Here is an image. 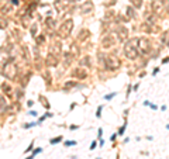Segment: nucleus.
<instances>
[{"mask_svg":"<svg viewBox=\"0 0 169 159\" xmlns=\"http://www.w3.org/2000/svg\"><path fill=\"white\" fill-rule=\"evenodd\" d=\"M104 68L107 69V71H117V69H120V66H121V62H120V59L116 56L114 54H109L104 56Z\"/></svg>","mask_w":169,"mask_h":159,"instance_id":"obj_1","label":"nucleus"},{"mask_svg":"<svg viewBox=\"0 0 169 159\" xmlns=\"http://www.w3.org/2000/svg\"><path fill=\"white\" fill-rule=\"evenodd\" d=\"M72 30H73V20H66V21H64L61 24L59 30H58V35H59V38H62V40H65V38H68L71 35Z\"/></svg>","mask_w":169,"mask_h":159,"instance_id":"obj_2","label":"nucleus"},{"mask_svg":"<svg viewBox=\"0 0 169 159\" xmlns=\"http://www.w3.org/2000/svg\"><path fill=\"white\" fill-rule=\"evenodd\" d=\"M3 75H4L7 79H10V80H16V78H17V66L13 63L11 61L3 63Z\"/></svg>","mask_w":169,"mask_h":159,"instance_id":"obj_3","label":"nucleus"},{"mask_svg":"<svg viewBox=\"0 0 169 159\" xmlns=\"http://www.w3.org/2000/svg\"><path fill=\"white\" fill-rule=\"evenodd\" d=\"M123 52H124V56L127 58V59L130 61H137L140 56V52L137 48H134L131 44L127 41V42H124V48H123Z\"/></svg>","mask_w":169,"mask_h":159,"instance_id":"obj_4","label":"nucleus"},{"mask_svg":"<svg viewBox=\"0 0 169 159\" xmlns=\"http://www.w3.org/2000/svg\"><path fill=\"white\" fill-rule=\"evenodd\" d=\"M138 52H140V55H148V54L152 52V42H151L149 38H147V37L140 38Z\"/></svg>","mask_w":169,"mask_h":159,"instance_id":"obj_5","label":"nucleus"},{"mask_svg":"<svg viewBox=\"0 0 169 159\" xmlns=\"http://www.w3.org/2000/svg\"><path fill=\"white\" fill-rule=\"evenodd\" d=\"M149 7H151V11L154 14H157L158 17L164 16L165 9H164V4H162V0H149Z\"/></svg>","mask_w":169,"mask_h":159,"instance_id":"obj_6","label":"nucleus"},{"mask_svg":"<svg viewBox=\"0 0 169 159\" xmlns=\"http://www.w3.org/2000/svg\"><path fill=\"white\" fill-rule=\"evenodd\" d=\"M116 37H117V41L118 42H127L128 41V28L123 24L117 26L116 28Z\"/></svg>","mask_w":169,"mask_h":159,"instance_id":"obj_7","label":"nucleus"},{"mask_svg":"<svg viewBox=\"0 0 169 159\" xmlns=\"http://www.w3.org/2000/svg\"><path fill=\"white\" fill-rule=\"evenodd\" d=\"M117 42V37L113 35V34H106L104 37L102 38V48L103 49H109L113 45H116Z\"/></svg>","mask_w":169,"mask_h":159,"instance_id":"obj_8","label":"nucleus"},{"mask_svg":"<svg viewBox=\"0 0 169 159\" xmlns=\"http://www.w3.org/2000/svg\"><path fill=\"white\" fill-rule=\"evenodd\" d=\"M72 78L79 79V80H83V79L87 78V71H86L85 68H82V66L75 68L73 71H72Z\"/></svg>","mask_w":169,"mask_h":159,"instance_id":"obj_9","label":"nucleus"},{"mask_svg":"<svg viewBox=\"0 0 169 159\" xmlns=\"http://www.w3.org/2000/svg\"><path fill=\"white\" fill-rule=\"evenodd\" d=\"M58 62H59V56H57V55H54V54H51V52L48 54L47 61H45L47 66L54 68V66H57V65H58Z\"/></svg>","mask_w":169,"mask_h":159,"instance_id":"obj_10","label":"nucleus"},{"mask_svg":"<svg viewBox=\"0 0 169 159\" xmlns=\"http://www.w3.org/2000/svg\"><path fill=\"white\" fill-rule=\"evenodd\" d=\"M49 52L57 55V56H59L61 52H62V44L59 42V41H54L52 45L49 47Z\"/></svg>","mask_w":169,"mask_h":159,"instance_id":"obj_11","label":"nucleus"},{"mask_svg":"<svg viewBox=\"0 0 169 159\" xmlns=\"http://www.w3.org/2000/svg\"><path fill=\"white\" fill-rule=\"evenodd\" d=\"M93 9H95V4H93L92 0L85 2L83 4H82V7H80V10H82V13H83V14H89V13H92Z\"/></svg>","mask_w":169,"mask_h":159,"instance_id":"obj_12","label":"nucleus"},{"mask_svg":"<svg viewBox=\"0 0 169 159\" xmlns=\"http://www.w3.org/2000/svg\"><path fill=\"white\" fill-rule=\"evenodd\" d=\"M54 6H55V9H57L58 13H62V11H65V9H66L68 2L66 0H55Z\"/></svg>","mask_w":169,"mask_h":159,"instance_id":"obj_13","label":"nucleus"},{"mask_svg":"<svg viewBox=\"0 0 169 159\" xmlns=\"http://www.w3.org/2000/svg\"><path fill=\"white\" fill-rule=\"evenodd\" d=\"M2 89H3L4 94L7 96L9 99H11V97H13V89H11V86H10L9 83H6V82H4V83L2 85Z\"/></svg>","mask_w":169,"mask_h":159,"instance_id":"obj_14","label":"nucleus"},{"mask_svg":"<svg viewBox=\"0 0 169 159\" xmlns=\"http://www.w3.org/2000/svg\"><path fill=\"white\" fill-rule=\"evenodd\" d=\"M89 37H90V31H89L87 28H82L80 33H79V35H78V40L79 41H85V40H87Z\"/></svg>","mask_w":169,"mask_h":159,"instance_id":"obj_15","label":"nucleus"},{"mask_svg":"<svg viewBox=\"0 0 169 159\" xmlns=\"http://www.w3.org/2000/svg\"><path fill=\"white\" fill-rule=\"evenodd\" d=\"M126 16L128 17V18H135V16H137L135 7H133V6H128V7L126 9Z\"/></svg>","mask_w":169,"mask_h":159,"instance_id":"obj_16","label":"nucleus"},{"mask_svg":"<svg viewBox=\"0 0 169 159\" xmlns=\"http://www.w3.org/2000/svg\"><path fill=\"white\" fill-rule=\"evenodd\" d=\"M168 38H169V30L164 31V33L161 34V37H159V42L162 44V45H166V42H168Z\"/></svg>","mask_w":169,"mask_h":159,"instance_id":"obj_17","label":"nucleus"},{"mask_svg":"<svg viewBox=\"0 0 169 159\" xmlns=\"http://www.w3.org/2000/svg\"><path fill=\"white\" fill-rule=\"evenodd\" d=\"M6 109H7V101H6V99L3 96H0V114L4 113Z\"/></svg>","mask_w":169,"mask_h":159,"instance_id":"obj_18","label":"nucleus"},{"mask_svg":"<svg viewBox=\"0 0 169 159\" xmlns=\"http://www.w3.org/2000/svg\"><path fill=\"white\" fill-rule=\"evenodd\" d=\"M131 2V6L133 7H135V9H141V6H142V0H130Z\"/></svg>","mask_w":169,"mask_h":159,"instance_id":"obj_19","label":"nucleus"},{"mask_svg":"<svg viewBox=\"0 0 169 159\" xmlns=\"http://www.w3.org/2000/svg\"><path fill=\"white\" fill-rule=\"evenodd\" d=\"M73 55H72V54H69V52H66V54H65L64 55V59H65V65H69V62L72 61V59H73Z\"/></svg>","mask_w":169,"mask_h":159,"instance_id":"obj_20","label":"nucleus"},{"mask_svg":"<svg viewBox=\"0 0 169 159\" xmlns=\"http://www.w3.org/2000/svg\"><path fill=\"white\" fill-rule=\"evenodd\" d=\"M40 101H41V104H42L45 109H49V103H48V100L45 96H40Z\"/></svg>","mask_w":169,"mask_h":159,"instance_id":"obj_21","label":"nucleus"},{"mask_svg":"<svg viewBox=\"0 0 169 159\" xmlns=\"http://www.w3.org/2000/svg\"><path fill=\"white\" fill-rule=\"evenodd\" d=\"M45 24H47L48 28H54V27H55V21H54L52 18H49V17H48V18L45 20Z\"/></svg>","mask_w":169,"mask_h":159,"instance_id":"obj_22","label":"nucleus"},{"mask_svg":"<svg viewBox=\"0 0 169 159\" xmlns=\"http://www.w3.org/2000/svg\"><path fill=\"white\" fill-rule=\"evenodd\" d=\"M71 54L73 55V56H78V54H79V49L75 44H72V47H71Z\"/></svg>","mask_w":169,"mask_h":159,"instance_id":"obj_23","label":"nucleus"},{"mask_svg":"<svg viewBox=\"0 0 169 159\" xmlns=\"http://www.w3.org/2000/svg\"><path fill=\"white\" fill-rule=\"evenodd\" d=\"M7 27V20L6 18H3V17H0V28H6Z\"/></svg>","mask_w":169,"mask_h":159,"instance_id":"obj_24","label":"nucleus"},{"mask_svg":"<svg viewBox=\"0 0 169 159\" xmlns=\"http://www.w3.org/2000/svg\"><path fill=\"white\" fill-rule=\"evenodd\" d=\"M113 17H114V11H113V10H109V11H106V16H104L106 20H110V18H113Z\"/></svg>","mask_w":169,"mask_h":159,"instance_id":"obj_25","label":"nucleus"},{"mask_svg":"<svg viewBox=\"0 0 169 159\" xmlns=\"http://www.w3.org/2000/svg\"><path fill=\"white\" fill-rule=\"evenodd\" d=\"M162 4H164V9L165 11L169 14V0H162Z\"/></svg>","mask_w":169,"mask_h":159,"instance_id":"obj_26","label":"nucleus"},{"mask_svg":"<svg viewBox=\"0 0 169 159\" xmlns=\"http://www.w3.org/2000/svg\"><path fill=\"white\" fill-rule=\"evenodd\" d=\"M126 128H127V118H126V121H124L123 127L118 130V135H123V134H124V131H126Z\"/></svg>","mask_w":169,"mask_h":159,"instance_id":"obj_27","label":"nucleus"},{"mask_svg":"<svg viewBox=\"0 0 169 159\" xmlns=\"http://www.w3.org/2000/svg\"><path fill=\"white\" fill-rule=\"evenodd\" d=\"M116 94H117L116 92H114V93H110V94H106V96H104V100H107V101H109V100H111L113 97H116Z\"/></svg>","mask_w":169,"mask_h":159,"instance_id":"obj_28","label":"nucleus"},{"mask_svg":"<svg viewBox=\"0 0 169 159\" xmlns=\"http://www.w3.org/2000/svg\"><path fill=\"white\" fill-rule=\"evenodd\" d=\"M73 86H75V82H66L64 87H65V89H69V87H73Z\"/></svg>","mask_w":169,"mask_h":159,"instance_id":"obj_29","label":"nucleus"},{"mask_svg":"<svg viewBox=\"0 0 169 159\" xmlns=\"http://www.w3.org/2000/svg\"><path fill=\"white\" fill-rule=\"evenodd\" d=\"M9 11H10V7H9V6H4V7L2 9V13H3V14H7Z\"/></svg>","mask_w":169,"mask_h":159,"instance_id":"obj_30","label":"nucleus"},{"mask_svg":"<svg viewBox=\"0 0 169 159\" xmlns=\"http://www.w3.org/2000/svg\"><path fill=\"white\" fill-rule=\"evenodd\" d=\"M59 141H62V137H58V138H54V139H51V144H58Z\"/></svg>","mask_w":169,"mask_h":159,"instance_id":"obj_31","label":"nucleus"},{"mask_svg":"<svg viewBox=\"0 0 169 159\" xmlns=\"http://www.w3.org/2000/svg\"><path fill=\"white\" fill-rule=\"evenodd\" d=\"M44 41H45V38H44V35H40L38 38H37V42H38V44H44Z\"/></svg>","mask_w":169,"mask_h":159,"instance_id":"obj_32","label":"nucleus"},{"mask_svg":"<svg viewBox=\"0 0 169 159\" xmlns=\"http://www.w3.org/2000/svg\"><path fill=\"white\" fill-rule=\"evenodd\" d=\"M161 63H162V65H164V63H169V56L162 58V59H161Z\"/></svg>","mask_w":169,"mask_h":159,"instance_id":"obj_33","label":"nucleus"},{"mask_svg":"<svg viewBox=\"0 0 169 159\" xmlns=\"http://www.w3.org/2000/svg\"><path fill=\"white\" fill-rule=\"evenodd\" d=\"M35 31H37V24H33V27H31V34L35 35Z\"/></svg>","mask_w":169,"mask_h":159,"instance_id":"obj_34","label":"nucleus"},{"mask_svg":"<svg viewBox=\"0 0 169 159\" xmlns=\"http://www.w3.org/2000/svg\"><path fill=\"white\" fill-rule=\"evenodd\" d=\"M102 110H103V106H99L97 113H96V117H100V116H102Z\"/></svg>","mask_w":169,"mask_h":159,"instance_id":"obj_35","label":"nucleus"},{"mask_svg":"<svg viewBox=\"0 0 169 159\" xmlns=\"http://www.w3.org/2000/svg\"><path fill=\"white\" fill-rule=\"evenodd\" d=\"M80 63H82V65H83V63H85V65H87V66H89V58H87V56H86V58H85V59H82V61H80Z\"/></svg>","mask_w":169,"mask_h":159,"instance_id":"obj_36","label":"nucleus"},{"mask_svg":"<svg viewBox=\"0 0 169 159\" xmlns=\"http://www.w3.org/2000/svg\"><path fill=\"white\" fill-rule=\"evenodd\" d=\"M131 92H133V86L128 85V86H127V97H128V94H130Z\"/></svg>","mask_w":169,"mask_h":159,"instance_id":"obj_37","label":"nucleus"},{"mask_svg":"<svg viewBox=\"0 0 169 159\" xmlns=\"http://www.w3.org/2000/svg\"><path fill=\"white\" fill-rule=\"evenodd\" d=\"M66 147H71V145H76V141H68V142H65Z\"/></svg>","mask_w":169,"mask_h":159,"instance_id":"obj_38","label":"nucleus"},{"mask_svg":"<svg viewBox=\"0 0 169 159\" xmlns=\"http://www.w3.org/2000/svg\"><path fill=\"white\" fill-rule=\"evenodd\" d=\"M96 147H97V142H96V141H93V142H92V145H90V149L93 151V149H95Z\"/></svg>","mask_w":169,"mask_h":159,"instance_id":"obj_39","label":"nucleus"},{"mask_svg":"<svg viewBox=\"0 0 169 159\" xmlns=\"http://www.w3.org/2000/svg\"><path fill=\"white\" fill-rule=\"evenodd\" d=\"M149 107H151L152 110H158V106H157V104H152V103L149 104Z\"/></svg>","mask_w":169,"mask_h":159,"instance_id":"obj_40","label":"nucleus"},{"mask_svg":"<svg viewBox=\"0 0 169 159\" xmlns=\"http://www.w3.org/2000/svg\"><path fill=\"white\" fill-rule=\"evenodd\" d=\"M33 147H34V144L31 142V144H30V147H28V148H27V149H26V152H28V151H31V149H33Z\"/></svg>","mask_w":169,"mask_h":159,"instance_id":"obj_41","label":"nucleus"},{"mask_svg":"<svg viewBox=\"0 0 169 159\" xmlns=\"http://www.w3.org/2000/svg\"><path fill=\"white\" fill-rule=\"evenodd\" d=\"M97 134H99V135H97V137H99V138H102V134H103V130H102V128H99V131H97Z\"/></svg>","mask_w":169,"mask_h":159,"instance_id":"obj_42","label":"nucleus"},{"mask_svg":"<svg viewBox=\"0 0 169 159\" xmlns=\"http://www.w3.org/2000/svg\"><path fill=\"white\" fill-rule=\"evenodd\" d=\"M158 72H159V68H155V69H154V71H152V75H157V73H158Z\"/></svg>","mask_w":169,"mask_h":159,"instance_id":"obj_43","label":"nucleus"},{"mask_svg":"<svg viewBox=\"0 0 169 159\" xmlns=\"http://www.w3.org/2000/svg\"><path fill=\"white\" fill-rule=\"evenodd\" d=\"M116 4V0H110V3H107V6H113Z\"/></svg>","mask_w":169,"mask_h":159,"instance_id":"obj_44","label":"nucleus"},{"mask_svg":"<svg viewBox=\"0 0 169 159\" xmlns=\"http://www.w3.org/2000/svg\"><path fill=\"white\" fill-rule=\"evenodd\" d=\"M117 135H118V134H113V135H111V141H116Z\"/></svg>","mask_w":169,"mask_h":159,"instance_id":"obj_45","label":"nucleus"},{"mask_svg":"<svg viewBox=\"0 0 169 159\" xmlns=\"http://www.w3.org/2000/svg\"><path fill=\"white\" fill-rule=\"evenodd\" d=\"M30 114H31V116H37V111H34V110H31V111H30Z\"/></svg>","mask_w":169,"mask_h":159,"instance_id":"obj_46","label":"nucleus"},{"mask_svg":"<svg viewBox=\"0 0 169 159\" xmlns=\"http://www.w3.org/2000/svg\"><path fill=\"white\" fill-rule=\"evenodd\" d=\"M161 110H162V111H165V110H166V106H165V104L161 106Z\"/></svg>","mask_w":169,"mask_h":159,"instance_id":"obj_47","label":"nucleus"},{"mask_svg":"<svg viewBox=\"0 0 169 159\" xmlns=\"http://www.w3.org/2000/svg\"><path fill=\"white\" fill-rule=\"evenodd\" d=\"M149 104H151V103L148 101V100H145V101H144V106H149Z\"/></svg>","mask_w":169,"mask_h":159,"instance_id":"obj_48","label":"nucleus"},{"mask_svg":"<svg viewBox=\"0 0 169 159\" xmlns=\"http://www.w3.org/2000/svg\"><path fill=\"white\" fill-rule=\"evenodd\" d=\"M27 104H28V107H31V106H33V101H31V100H28V101H27Z\"/></svg>","mask_w":169,"mask_h":159,"instance_id":"obj_49","label":"nucleus"},{"mask_svg":"<svg viewBox=\"0 0 169 159\" xmlns=\"http://www.w3.org/2000/svg\"><path fill=\"white\" fill-rule=\"evenodd\" d=\"M41 151H42V149H41V148H38V149H35V151H34V154H38V152H41Z\"/></svg>","mask_w":169,"mask_h":159,"instance_id":"obj_50","label":"nucleus"},{"mask_svg":"<svg viewBox=\"0 0 169 159\" xmlns=\"http://www.w3.org/2000/svg\"><path fill=\"white\" fill-rule=\"evenodd\" d=\"M18 3H20L18 0H13V4H17V6H18Z\"/></svg>","mask_w":169,"mask_h":159,"instance_id":"obj_51","label":"nucleus"},{"mask_svg":"<svg viewBox=\"0 0 169 159\" xmlns=\"http://www.w3.org/2000/svg\"><path fill=\"white\" fill-rule=\"evenodd\" d=\"M166 48H169V38H168V42H166V45H165Z\"/></svg>","mask_w":169,"mask_h":159,"instance_id":"obj_52","label":"nucleus"},{"mask_svg":"<svg viewBox=\"0 0 169 159\" xmlns=\"http://www.w3.org/2000/svg\"><path fill=\"white\" fill-rule=\"evenodd\" d=\"M166 130L169 131V124H166Z\"/></svg>","mask_w":169,"mask_h":159,"instance_id":"obj_53","label":"nucleus"},{"mask_svg":"<svg viewBox=\"0 0 169 159\" xmlns=\"http://www.w3.org/2000/svg\"><path fill=\"white\" fill-rule=\"evenodd\" d=\"M33 158H34V156H28V158H27V159H33Z\"/></svg>","mask_w":169,"mask_h":159,"instance_id":"obj_54","label":"nucleus"}]
</instances>
